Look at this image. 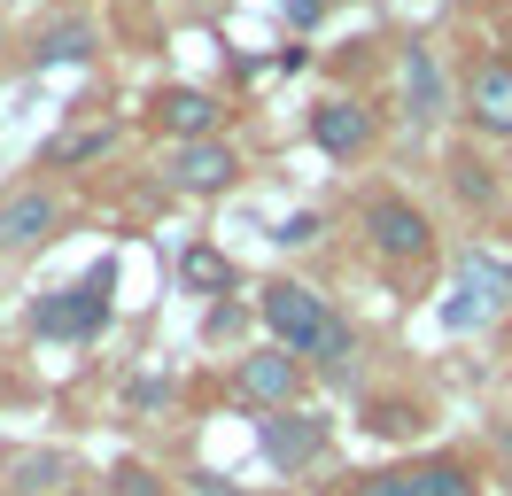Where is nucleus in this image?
<instances>
[{"instance_id": "nucleus-1", "label": "nucleus", "mask_w": 512, "mask_h": 496, "mask_svg": "<svg viewBox=\"0 0 512 496\" xmlns=\"http://www.w3.org/2000/svg\"><path fill=\"white\" fill-rule=\"evenodd\" d=\"M256 310H264V326H272V341H280L288 357H319L326 372H350V357H357L350 318L326 310L303 279H272V287L256 295Z\"/></svg>"}, {"instance_id": "nucleus-2", "label": "nucleus", "mask_w": 512, "mask_h": 496, "mask_svg": "<svg viewBox=\"0 0 512 496\" xmlns=\"http://www.w3.org/2000/svg\"><path fill=\"white\" fill-rule=\"evenodd\" d=\"M109 287H117V272L94 264L86 279H70L63 295H47V303L32 310V334H47V341H94L101 326H109Z\"/></svg>"}, {"instance_id": "nucleus-3", "label": "nucleus", "mask_w": 512, "mask_h": 496, "mask_svg": "<svg viewBox=\"0 0 512 496\" xmlns=\"http://www.w3.org/2000/svg\"><path fill=\"white\" fill-rule=\"evenodd\" d=\"M365 233H373V248H381L388 264H419L427 241H435L427 210H412L404 194H373V202H365Z\"/></svg>"}, {"instance_id": "nucleus-4", "label": "nucleus", "mask_w": 512, "mask_h": 496, "mask_svg": "<svg viewBox=\"0 0 512 496\" xmlns=\"http://www.w3.org/2000/svg\"><path fill=\"white\" fill-rule=\"evenodd\" d=\"M233 388H241V403H256V411H288V396L303 388V365H295L288 349H256V357H241Z\"/></svg>"}, {"instance_id": "nucleus-5", "label": "nucleus", "mask_w": 512, "mask_h": 496, "mask_svg": "<svg viewBox=\"0 0 512 496\" xmlns=\"http://www.w3.org/2000/svg\"><path fill=\"white\" fill-rule=\"evenodd\" d=\"M466 117L481 132H512V55H481L466 70Z\"/></svg>"}, {"instance_id": "nucleus-6", "label": "nucleus", "mask_w": 512, "mask_h": 496, "mask_svg": "<svg viewBox=\"0 0 512 496\" xmlns=\"http://www.w3.org/2000/svg\"><path fill=\"white\" fill-rule=\"evenodd\" d=\"M357 496H481V489H474V473H466L458 458H427V465H412V473L365 481Z\"/></svg>"}, {"instance_id": "nucleus-7", "label": "nucleus", "mask_w": 512, "mask_h": 496, "mask_svg": "<svg viewBox=\"0 0 512 496\" xmlns=\"http://www.w3.org/2000/svg\"><path fill=\"white\" fill-rule=\"evenodd\" d=\"M326 450V419H311V411H272L264 419V458L272 465H311Z\"/></svg>"}, {"instance_id": "nucleus-8", "label": "nucleus", "mask_w": 512, "mask_h": 496, "mask_svg": "<svg viewBox=\"0 0 512 496\" xmlns=\"http://www.w3.org/2000/svg\"><path fill=\"white\" fill-rule=\"evenodd\" d=\"M55 233V194L47 186H16L8 202H0V248H32Z\"/></svg>"}, {"instance_id": "nucleus-9", "label": "nucleus", "mask_w": 512, "mask_h": 496, "mask_svg": "<svg viewBox=\"0 0 512 496\" xmlns=\"http://www.w3.org/2000/svg\"><path fill=\"white\" fill-rule=\"evenodd\" d=\"M311 140H319L326 155H365L373 117H365L357 101H319V109H311Z\"/></svg>"}, {"instance_id": "nucleus-10", "label": "nucleus", "mask_w": 512, "mask_h": 496, "mask_svg": "<svg viewBox=\"0 0 512 496\" xmlns=\"http://www.w3.org/2000/svg\"><path fill=\"white\" fill-rule=\"evenodd\" d=\"M156 124H163V132H179V140L194 148V140H210V132H218V101H210V93H194V86H171L156 101Z\"/></svg>"}, {"instance_id": "nucleus-11", "label": "nucleus", "mask_w": 512, "mask_h": 496, "mask_svg": "<svg viewBox=\"0 0 512 496\" xmlns=\"http://www.w3.org/2000/svg\"><path fill=\"white\" fill-rule=\"evenodd\" d=\"M233 171H241V163H233L225 140H194V148L171 155V179H179V186H202V194H210V186H233Z\"/></svg>"}, {"instance_id": "nucleus-12", "label": "nucleus", "mask_w": 512, "mask_h": 496, "mask_svg": "<svg viewBox=\"0 0 512 496\" xmlns=\"http://www.w3.org/2000/svg\"><path fill=\"white\" fill-rule=\"evenodd\" d=\"M458 295H466V303H450V310H443L450 326H466V318H489V310H497V295H505V272H497V264H481V256H466V272H458Z\"/></svg>"}, {"instance_id": "nucleus-13", "label": "nucleus", "mask_w": 512, "mask_h": 496, "mask_svg": "<svg viewBox=\"0 0 512 496\" xmlns=\"http://www.w3.org/2000/svg\"><path fill=\"white\" fill-rule=\"evenodd\" d=\"M404 101H412V117H443V70H435V55L427 47H404Z\"/></svg>"}, {"instance_id": "nucleus-14", "label": "nucleus", "mask_w": 512, "mask_h": 496, "mask_svg": "<svg viewBox=\"0 0 512 496\" xmlns=\"http://www.w3.org/2000/svg\"><path fill=\"white\" fill-rule=\"evenodd\" d=\"M101 148H117V124H78V132H63V140L47 148V163H55V171H70V163H94Z\"/></svg>"}, {"instance_id": "nucleus-15", "label": "nucleus", "mask_w": 512, "mask_h": 496, "mask_svg": "<svg viewBox=\"0 0 512 496\" xmlns=\"http://www.w3.org/2000/svg\"><path fill=\"white\" fill-rule=\"evenodd\" d=\"M32 55H39V70H55V62H86V55H94V31H86V24H55Z\"/></svg>"}, {"instance_id": "nucleus-16", "label": "nucleus", "mask_w": 512, "mask_h": 496, "mask_svg": "<svg viewBox=\"0 0 512 496\" xmlns=\"http://www.w3.org/2000/svg\"><path fill=\"white\" fill-rule=\"evenodd\" d=\"M0 481H8V489L24 496V489H55V481H63V458H55V450H24V458H8V473H0Z\"/></svg>"}, {"instance_id": "nucleus-17", "label": "nucleus", "mask_w": 512, "mask_h": 496, "mask_svg": "<svg viewBox=\"0 0 512 496\" xmlns=\"http://www.w3.org/2000/svg\"><path fill=\"white\" fill-rule=\"evenodd\" d=\"M225 272V264H218V256H210V248H194V256H187V279H194V287H210V279H218Z\"/></svg>"}, {"instance_id": "nucleus-18", "label": "nucleus", "mask_w": 512, "mask_h": 496, "mask_svg": "<svg viewBox=\"0 0 512 496\" xmlns=\"http://www.w3.org/2000/svg\"><path fill=\"white\" fill-rule=\"evenodd\" d=\"M280 241H295V248H303V241H319V217H311V210L288 217V225H280Z\"/></svg>"}, {"instance_id": "nucleus-19", "label": "nucleus", "mask_w": 512, "mask_h": 496, "mask_svg": "<svg viewBox=\"0 0 512 496\" xmlns=\"http://www.w3.org/2000/svg\"><path fill=\"white\" fill-rule=\"evenodd\" d=\"M117 496H156V481H148L140 465H125V473H117Z\"/></svg>"}, {"instance_id": "nucleus-20", "label": "nucleus", "mask_w": 512, "mask_h": 496, "mask_svg": "<svg viewBox=\"0 0 512 496\" xmlns=\"http://www.w3.org/2000/svg\"><path fill=\"white\" fill-rule=\"evenodd\" d=\"M187 496H241V489H233V481H218V473H194Z\"/></svg>"}]
</instances>
